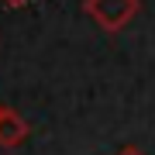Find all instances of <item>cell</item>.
I'll return each mask as SVG.
<instances>
[{
    "instance_id": "cell-1",
    "label": "cell",
    "mask_w": 155,
    "mask_h": 155,
    "mask_svg": "<svg viewBox=\"0 0 155 155\" xmlns=\"http://www.w3.org/2000/svg\"><path fill=\"white\" fill-rule=\"evenodd\" d=\"M83 11L100 31L117 35V31H124L134 21V14L141 11V4L138 0H83Z\"/></svg>"
},
{
    "instance_id": "cell-2",
    "label": "cell",
    "mask_w": 155,
    "mask_h": 155,
    "mask_svg": "<svg viewBox=\"0 0 155 155\" xmlns=\"http://www.w3.org/2000/svg\"><path fill=\"white\" fill-rule=\"evenodd\" d=\"M28 141V121H24L17 110L7 107L0 114V148H17V145Z\"/></svg>"
},
{
    "instance_id": "cell-3",
    "label": "cell",
    "mask_w": 155,
    "mask_h": 155,
    "mask_svg": "<svg viewBox=\"0 0 155 155\" xmlns=\"http://www.w3.org/2000/svg\"><path fill=\"white\" fill-rule=\"evenodd\" d=\"M117 155H145V152H141V148H134V145H124Z\"/></svg>"
},
{
    "instance_id": "cell-4",
    "label": "cell",
    "mask_w": 155,
    "mask_h": 155,
    "mask_svg": "<svg viewBox=\"0 0 155 155\" xmlns=\"http://www.w3.org/2000/svg\"><path fill=\"white\" fill-rule=\"evenodd\" d=\"M7 7H21V4H28V0H4Z\"/></svg>"
},
{
    "instance_id": "cell-5",
    "label": "cell",
    "mask_w": 155,
    "mask_h": 155,
    "mask_svg": "<svg viewBox=\"0 0 155 155\" xmlns=\"http://www.w3.org/2000/svg\"><path fill=\"white\" fill-rule=\"evenodd\" d=\"M4 110H7V107H4V104H0V114H4Z\"/></svg>"
}]
</instances>
